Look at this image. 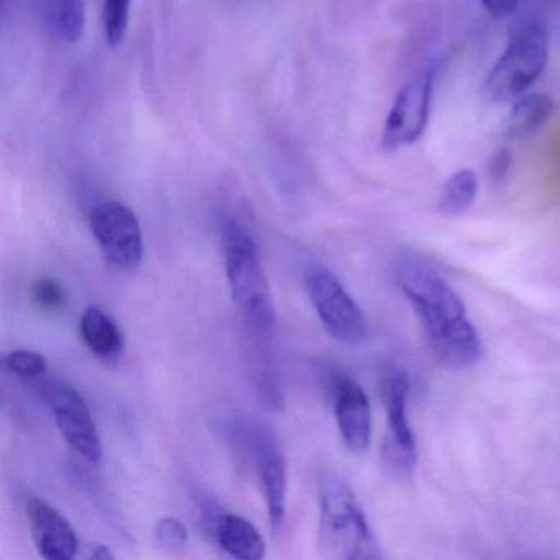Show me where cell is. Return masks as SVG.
Masks as SVG:
<instances>
[{"mask_svg": "<svg viewBox=\"0 0 560 560\" xmlns=\"http://www.w3.org/2000/svg\"><path fill=\"white\" fill-rule=\"evenodd\" d=\"M396 277L439 365L448 370L474 366L481 355L480 336L447 281L418 260L402 261Z\"/></svg>", "mask_w": 560, "mask_h": 560, "instance_id": "obj_1", "label": "cell"}, {"mask_svg": "<svg viewBox=\"0 0 560 560\" xmlns=\"http://www.w3.org/2000/svg\"><path fill=\"white\" fill-rule=\"evenodd\" d=\"M222 255L232 300L252 332L270 337L275 329V303L260 248L254 235L235 219L222 228Z\"/></svg>", "mask_w": 560, "mask_h": 560, "instance_id": "obj_2", "label": "cell"}, {"mask_svg": "<svg viewBox=\"0 0 560 560\" xmlns=\"http://www.w3.org/2000/svg\"><path fill=\"white\" fill-rule=\"evenodd\" d=\"M319 544L334 560H380L382 547L355 493L339 475L319 478Z\"/></svg>", "mask_w": 560, "mask_h": 560, "instance_id": "obj_3", "label": "cell"}, {"mask_svg": "<svg viewBox=\"0 0 560 560\" xmlns=\"http://www.w3.org/2000/svg\"><path fill=\"white\" fill-rule=\"evenodd\" d=\"M549 42L544 25H523L511 35L506 50L488 74L487 94L494 103L520 100L546 70Z\"/></svg>", "mask_w": 560, "mask_h": 560, "instance_id": "obj_4", "label": "cell"}, {"mask_svg": "<svg viewBox=\"0 0 560 560\" xmlns=\"http://www.w3.org/2000/svg\"><path fill=\"white\" fill-rule=\"evenodd\" d=\"M306 290L317 317L332 339L359 346L369 337V320L342 281L323 265L306 273Z\"/></svg>", "mask_w": 560, "mask_h": 560, "instance_id": "obj_5", "label": "cell"}, {"mask_svg": "<svg viewBox=\"0 0 560 560\" xmlns=\"http://www.w3.org/2000/svg\"><path fill=\"white\" fill-rule=\"evenodd\" d=\"M90 229L104 260L120 271L139 270L143 235L136 212L119 201H104L90 212Z\"/></svg>", "mask_w": 560, "mask_h": 560, "instance_id": "obj_6", "label": "cell"}, {"mask_svg": "<svg viewBox=\"0 0 560 560\" xmlns=\"http://www.w3.org/2000/svg\"><path fill=\"white\" fill-rule=\"evenodd\" d=\"M42 398L50 408L55 424L63 441L84 460L100 465L103 460V442L93 412L78 389L61 382L42 385Z\"/></svg>", "mask_w": 560, "mask_h": 560, "instance_id": "obj_7", "label": "cell"}, {"mask_svg": "<svg viewBox=\"0 0 560 560\" xmlns=\"http://www.w3.org/2000/svg\"><path fill=\"white\" fill-rule=\"evenodd\" d=\"M245 448L255 465L261 491L267 501L268 520L275 534L283 529L287 516L288 475L283 448L270 429L261 424H244Z\"/></svg>", "mask_w": 560, "mask_h": 560, "instance_id": "obj_8", "label": "cell"}, {"mask_svg": "<svg viewBox=\"0 0 560 560\" xmlns=\"http://www.w3.org/2000/svg\"><path fill=\"white\" fill-rule=\"evenodd\" d=\"M409 380L395 370L385 380V406L388 435L383 445L386 468L399 478L411 477L418 464V445L408 421Z\"/></svg>", "mask_w": 560, "mask_h": 560, "instance_id": "obj_9", "label": "cell"}, {"mask_svg": "<svg viewBox=\"0 0 560 560\" xmlns=\"http://www.w3.org/2000/svg\"><path fill=\"white\" fill-rule=\"evenodd\" d=\"M434 81L435 71L429 70L399 91L383 129L382 143L386 150L412 145L421 139L428 126Z\"/></svg>", "mask_w": 560, "mask_h": 560, "instance_id": "obj_10", "label": "cell"}, {"mask_svg": "<svg viewBox=\"0 0 560 560\" xmlns=\"http://www.w3.org/2000/svg\"><path fill=\"white\" fill-rule=\"evenodd\" d=\"M332 396L340 439L352 454H365L372 442V406L365 389L350 376L337 375Z\"/></svg>", "mask_w": 560, "mask_h": 560, "instance_id": "obj_11", "label": "cell"}, {"mask_svg": "<svg viewBox=\"0 0 560 560\" xmlns=\"http://www.w3.org/2000/svg\"><path fill=\"white\" fill-rule=\"evenodd\" d=\"M25 516L38 553L48 560H71L77 557L78 536L70 521L47 500L28 494Z\"/></svg>", "mask_w": 560, "mask_h": 560, "instance_id": "obj_12", "label": "cell"}, {"mask_svg": "<svg viewBox=\"0 0 560 560\" xmlns=\"http://www.w3.org/2000/svg\"><path fill=\"white\" fill-rule=\"evenodd\" d=\"M214 536L221 549L234 559L260 560L267 553V544L260 530L241 514L214 516Z\"/></svg>", "mask_w": 560, "mask_h": 560, "instance_id": "obj_13", "label": "cell"}, {"mask_svg": "<svg viewBox=\"0 0 560 560\" xmlns=\"http://www.w3.org/2000/svg\"><path fill=\"white\" fill-rule=\"evenodd\" d=\"M80 334L88 349L104 363L119 362L126 339L119 324L100 306H90L80 320Z\"/></svg>", "mask_w": 560, "mask_h": 560, "instance_id": "obj_14", "label": "cell"}, {"mask_svg": "<svg viewBox=\"0 0 560 560\" xmlns=\"http://www.w3.org/2000/svg\"><path fill=\"white\" fill-rule=\"evenodd\" d=\"M556 103L549 94H524L514 103L504 122V136L511 140H527L536 136L553 116Z\"/></svg>", "mask_w": 560, "mask_h": 560, "instance_id": "obj_15", "label": "cell"}, {"mask_svg": "<svg viewBox=\"0 0 560 560\" xmlns=\"http://www.w3.org/2000/svg\"><path fill=\"white\" fill-rule=\"evenodd\" d=\"M45 27L58 40L77 44L86 27V0H40Z\"/></svg>", "mask_w": 560, "mask_h": 560, "instance_id": "obj_16", "label": "cell"}, {"mask_svg": "<svg viewBox=\"0 0 560 560\" xmlns=\"http://www.w3.org/2000/svg\"><path fill=\"white\" fill-rule=\"evenodd\" d=\"M248 366H250L252 382H254L255 392H257L261 405L267 406L270 411H281L284 408L283 388H281L280 378H278L273 365H271V360L265 355L260 343L257 346L254 343Z\"/></svg>", "mask_w": 560, "mask_h": 560, "instance_id": "obj_17", "label": "cell"}, {"mask_svg": "<svg viewBox=\"0 0 560 560\" xmlns=\"http://www.w3.org/2000/svg\"><path fill=\"white\" fill-rule=\"evenodd\" d=\"M478 192V179L474 170L454 173L442 189L439 211L445 215H458L474 205Z\"/></svg>", "mask_w": 560, "mask_h": 560, "instance_id": "obj_18", "label": "cell"}, {"mask_svg": "<svg viewBox=\"0 0 560 560\" xmlns=\"http://www.w3.org/2000/svg\"><path fill=\"white\" fill-rule=\"evenodd\" d=\"M132 0H104V34L110 47H119L127 35Z\"/></svg>", "mask_w": 560, "mask_h": 560, "instance_id": "obj_19", "label": "cell"}, {"mask_svg": "<svg viewBox=\"0 0 560 560\" xmlns=\"http://www.w3.org/2000/svg\"><path fill=\"white\" fill-rule=\"evenodd\" d=\"M2 363L9 373L24 380H38L48 372V360L34 350H12L4 355Z\"/></svg>", "mask_w": 560, "mask_h": 560, "instance_id": "obj_20", "label": "cell"}, {"mask_svg": "<svg viewBox=\"0 0 560 560\" xmlns=\"http://www.w3.org/2000/svg\"><path fill=\"white\" fill-rule=\"evenodd\" d=\"M156 544L163 549H182L188 544L189 530L178 517L166 516L159 520L153 530Z\"/></svg>", "mask_w": 560, "mask_h": 560, "instance_id": "obj_21", "label": "cell"}, {"mask_svg": "<svg viewBox=\"0 0 560 560\" xmlns=\"http://www.w3.org/2000/svg\"><path fill=\"white\" fill-rule=\"evenodd\" d=\"M35 303L45 311H58L67 304V293L54 278H40L32 290Z\"/></svg>", "mask_w": 560, "mask_h": 560, "instance_id": "obj_22", "label": "cell"}, {"mask_svg": "<svg viewBox=\"0 0 560 560\" xmlns=\"http://www.w3.org/2000/svg\"><path fill=\"white\" fill-rule=\"evenodd\" d=\"M511 165H513V153H511V150L506 149V147L498 149L488 160L487 172L490 182L493 185H503L508 173H510Z\"/></svg>", "mask_w": 560, "mask_h": 560, "instance_id": "obj_23", "label": "cell"}, {"mask_svg": "<svg viewBox=\"0 0 560 560\" xmlns=\"http://www.w3.org/2000/svg\"><path fill=\"white\" fill-rule=\"evenodd\" d=\"M481 4L491 18L504 19L516 11L520 0H481Z\"/></svg>", "mask_w": 560, "mask_h": 560, "instance_id": "obj_24", "label": "cell"}, {"mask_svg": "<svg viewBox=\"0 0 560 560\" xmlns=\"http://www.w3.org/2000/svg\"><path fill=\"white\" fill-rule=\"evenodd\" d=\"M90 557L96 560H110L114 559V552L104 544H96V546H91Z\"/></svg>", "mask_w": 560, "mask_h": 560, "instance_id": "obj_25", "label": "cell"}]
</instances>
